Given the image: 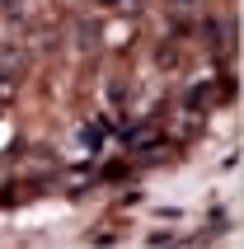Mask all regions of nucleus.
<instances>
[{
    "instance_id": "nucleus-1",
    "label": "nucleus",
    "mask_w": 244,
    "mask_h": 249,
    "mask_svg": "<svg viewBox=\"0 0 244 249\" xmlns=\"http://www.w3.org/2000/svg\"><path fill=\"white\" fill-rule=\"evenodd\" d=\"M10 99H14V75H5V71H0V108H5Z\"/></svg>"
}]
</instances>
